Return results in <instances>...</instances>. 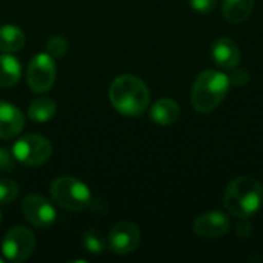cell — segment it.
<instances>
[{"instance_id":"obj_16","label":"cell","mask_w":263,"mask_h":263,"mask_svg":"<svg viewBox=\"0 0 263 263\" xmlns=\"http://www.w3.org/2000/svg\"><path fill=\"white\" fill-rule=\"evenodd\" d=\"M254 0H223V15L231 23H240L253 12Z\"/></svg>"},{"instance_id":"obj_4","label":"cell","mask_w":263,"mask_h":263,"mask_svg":"<svg viewBox=\"0 0 263 263\" xmlns=\"http://www.w3.org/2000/svg\"><path fill=\"white\" fill-rule=\"evenodd\" d=\"M51 197L59 206L74 213L83 211L91 203L89 188L71 176L59 177L51 183Z\"/></svg>"},{"instance_id":"obj_18","label":"cell","mask_w":263,"mask_h":263,"mask_svg":"<svg viewBox=\"0 0 263 263\" xmlns=\"http://www.w3.org/2000/svg\"><path fill=\"white\" fill-rule=\"evenodd\" d=\"M82 243L85 247L86 251H89L91 254H100L105 251V237L100 231L97 230H88L83 237H82Z\"/></svg>"},{"instance_id":"obj_2","label":"cell","mask_w":263,"mask_h":263,"mask_svg":"<svg viewBox=\"0 0 263 263\" xmlns=\"http://www.w3.org/2000/svg\"><path fill=\"white\" fill-rule=\"evenodd\" d=\"M223 203L228 213L239 219L254 216L263 203V188L251 176L236 177L225 190Z\"/></svg>"},{"instance_id":"obj_13","label":"cell","mask_w":263,"mask_h":263,"mask_svg":"<svg viewBox=\"0 0 263 263\" xmlns=\"http://www.w3.org/2000/svg\"><path fill=\"white\" fill-rule=\"evenodd\" d=\"M149 116H151L153 122L166 126V125L174 123L179 119L180 108L173 99H160L153 105V108L149 111Z\"/></svg>"},{"instance_id":"obj_10","label":"cell","mask_w":263,"mask_h":263,"mask_svg":"<svg viewBox=\"0 0 263 263\" xmlns=\"http://www.w3.org/2000/svg\"><path fill=\"white\" fill-rule=\"evenodd\" d=\"M230 230V219L222 211H208L196 217L194 220V233L199 237L216 239L222 237Z\"/></svg>"},{"instance_id":"obj_12","label":"cell","mask_w":263,"mask_h":263,"mask_svg":"<svg viewBox=\"0 0 263 263\" xmlns=\"http://www.w3.org/2000/svg\"><path fill=\"white\" fill-rule=\"evenodd\" d=\"M213 59L223 69H234L240 62V51L236 42L222 37L213 43Z\"/></svg>"},{"instance_id":"obj_11","label":"cell","mask_w":263,"mask_h":263,"mask_svg":"<svg viewBox=\"0 0 263 263\" xmlns=\"http://www.w3.org/2000/svg\"><path fill=\"white\" fill-rule=\"evenodd\" d=\"M25 117L18 108L0 100V137L12 139L18 136L23 129Z\"/></svg>"},{"instance_id":"obj_21","label":"cell","mask_w":263,"mask_h":263,"mask_svg":"<svg viewBox=\"0 0 263 263\" xmlns=\"http://www.w3.org/2000/svg\"><path fill=\"white\" fill-rule=\"evenodd\" d=\"M14 154L5 148H0V170L2 171H12L14 170Z\"/></svg>"},{"instance_id":"obj_6","label":"cell","mask_w":263,"mask_h":263,"mask_svg":"<svg viewBox=\"0 0 263 263\" xmlns=\"http://www.w3.org/2000/svg\"><path fill=\"white\" fill-rule=\"evenodd\" d=\"M35 248L34 234L25 227H15L9 230L2 242V253L6 260L23 262L29 259Z\"/></svg>"},{"instance_id":"obj_14","label":"cell","mask_w":263,"mask_h":263,"mask_svg":"<svg viewBox=\"0 0 263 263\" xmlns=\"http://www.w3.org/2000/svg\"><path fill=\"white\" fill-rule=\"evenodd\" d=\"M22 76V68L18 60L14 55L2 54L0 55V86L9 88L14 86Z\"/></svg>"},{"instance_id":"obj_8","label":"cell","mask_w":263,"mask_h":263,"mask_svg":"<svg viewBox=\"0 0 263 263\" xmlns=\"http://www.w3.org/2000/svg\"><path fill=\"white\" fill-rule=\"evenodd\" d=\"M25 219L35 228H49L55 222V210L52 203L40 194H29L22 202Z\"/></svg>"},{"instance_id":"obj_7","label":"cell","mask_w":263,"mask_h":263,"mask_svg":"<svg viewBox=\"0 0 263 263\" xmlns=\"http://www.w3.org/2000/svg\"><path fill=\"white\" fill-rule=\"evenodd\" d=\"M55 79V63L54 57L48 52H40L34 55L26 69V80L34 92H46L54 85Z\"/></svg>"},{"instance_id":"obj_15","label":"cell","mask_w":263,"mask_h":263,"mask_svg":"<svg viewBox=\"0 0 263 263\" xmlns=\"http://www.w3.org/2000/svg\"><path fill=\"white\" fill-rule=\"evenodd\" d=\"M25 45V34L14 25L0 26V51L17 52Z\"/></svg>"},{"instance_id":"obj_22","label":"cell","mask_w":263,"mask_h":263,"mask_svg":"<svg viewBox=\"0 0 263 263\" xmlns=\"http://www.w3.org/2000/svg\"><path fill=\"white\" fill-rule=\"evenodd\" d=\"M217 0H188L191 8H194L199 12H210L214 9Z\"/></svg>"},{"instance_id":"obj_3","label":"cell","mask_w":263,"mask_h":263,"mask_svg":"<svg viewBox=\"0 0 263 263\" xmlns=\"http://www.w3.org/2000/svg\"><path fill=\"white\" fill-rule=\"evenodd\" d=\"M228 89H230V77L222 71L208 69L202 72L193 85V91H191L193 106L199 112H211L227 97Z\"/></svg>"},{"instance_id":"obj_9","label":"cell","mask_w":263,"mask_h":263,"mask_svg":"<svg viewBox=\"0 0 263 263\" xmlns=\"http://www.w3.org/2000/svg\"><path fill=\"white\" fill-rule=\"evenodd\" d=\"M140 243V230L136 223L120 222L117 223L108 237L109 250L116 254H129Z\"/></svg>"},{"instance_id":"obj_17","label":"cell","mask_w":263,"mask_h":263,"mask_svg":"<svg viewBox=\"0 0 263 263\" xmlns=\"http://www.w3.org/2000/svg\"><path fill=\"white\" fill-rule=\"evenodd\" d=\"M55 111H57V106L54 103V100L51 99H46V97H42V99H35L29 108H28V116L31 120L34 122H48L51 120L54 116H55Z\"/></svg>"},{"instance_id":"obj_19","label":"cell","mask_w":263,"mask_h":263,"mask_svg":"<svg viewBox=\"0 0 263 263\" xmlns=\"http://www.w3.org/2000/svg\"><path fill=\"white\" fill-rule=\"evenodd\" d=\"M17 196H18V185L11 179L0 177V205L11 203L12 200L17 199Z\"/></svg>"},{"instance_id":"obj_20","label":"cell","mask_w":263,"mask_h":263,"mask_svg":"<svg viewBox=\"0 0 263 263\" xmlns=\"http://www.w3.org/2000/svg\"><path fill=\"white\" fill-rule=\"evenodd\" d=\"M46 49H48V54L52 57H63L68 52V42L60 35H54L48 40Z\"/></svg>"},{"instance_id":"obj_24","label":"cell","mask_w":263,"mask_h":263,"mask_svg":"<svg viewBox=\"0 0 263 263\" xmlns=\"http://www.w3.org/2000/svg\"><path fill=\"white\" fill-rule=\"evenodd\" d=\"M0 263H3V259H0Z\"/></svg>"},{"instance_id":"obj_23","label":"cell","mask_w":263,"mask_h":263,"mask_svg":"<svg viewBox=\"0 0 263 263\" xmlns=\"http://www.w3.org/2000/svg\"><path fill=\"white\" fill-rule=\"evenodd\" d=\"M0 223H2V213H0Z\"/></svg>"},{"instance_id":"obj_1","label":"cell","mask_w":263,"mask_h":263,"mask_svg":"<svg viewBox=\"0 0 263 263\" xmlns=\"http://www.w3.org/2000/svg\"><path fill=\"white\" fill-rule=\"evenodd\" d=\"M109 102L120 114L128 117H139L148 108L149 91L139 77L123 74L116 77L111 83Z\"/></svg>"},{"instance_id":"obj_5","label":"cell","mask_w":263,"mask_h":263,"mask_svg":"<svg viewBox=\"0 0 263 263\" xmlns=\"http://www.w3.org/2000/svg\"><path fill=\"white\" fill-rule=\"evenodd\" d=\"M52 153L49 140L40 134H25L12 145V154L17 162L28 166L43 165Z\"/></svg>"}]
</instances>
